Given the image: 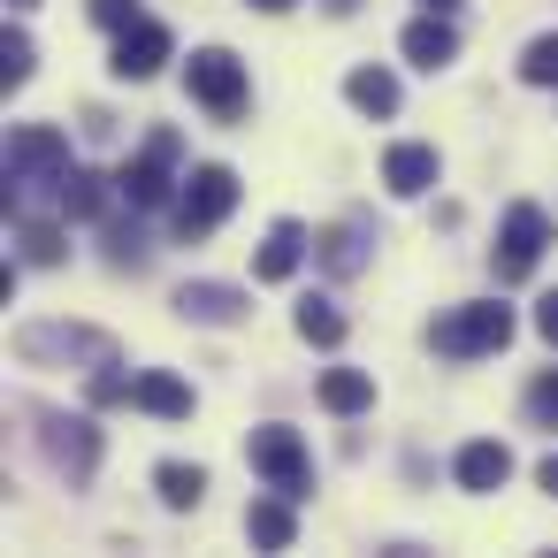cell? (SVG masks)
I'll return each instance as SVG.
<instances>
[{"label":"cell","instance_id":"1","mask_svg":"<svg viewBox=\"0 0 558 558\" xmlns=\"http://www.w3.org/2000/svg\"><path fill=\"white\" fill-rule=\"evenodd\" d=\"M62 184H70V138H62V131H47V123L9 131V207L24 215L39 192H54V199H62Z\"/></svg>","mask_w":558,"mask_h":558},{"label":"cell","instance_id":"2","mask_svg":"<svg viewBox=\"0 0 558 558\" xmlns=\"http://www.w3.org/2000/svg\"><path fill=\"white\" fill-rule=\"evenodd\" d=\"M428 344L444 352V360H482V352H505L512 344V306H451L436 329H428Z\"/></svg>","mask_w":558,"mask_h":558},{"label":"cell","instance_id":"3","mask_svg":"<svg viewBox=\"0 0 558 558\" xmlns=\"http://www.w3.org/2000/svg\"><path fill=\"white\" fill-rule=\"evenodd\" d=\"M543 245H550V215H543L535 199L505 207V222H497V245H489V268H497V283H520V276H535Z\"/></svg>","mask_w":558,"mask_h":558},{"label":"cell","instance_id":"4","mask_svg":"<svg viewBox=\"0 0 558 558\" xmlns=\"http://www.w3.org/2000/svg\"><path fill=\"white\" fill-rule=\"evenodd\" d=\"M24 360H85V367H116V337L108 329H85V322H32L16 337Z\"/></svg>","mask_w":558,"mask_h":558},{"label":"cell","instance_id":"5","mask_svg":"<svg viewBox=\"0 0 558 558\" xmlns=\"http://www.w3.org/2000/svg\"><path fill=\"white\" fill-rule=\"evenodd\" d=\"M230 207H238V177H230L222 161H207V169H192V177H184L177 230H184V238H207V230H222V222H230Z\"/></svg>","mask_w":558,"mask_h":558},{"label":"cell","instance_id":"6","mask_svg":"<svg viewBox=\"0 0 558 558\" xmlns=\"http://www.w3.org/2000/svg\"><path fill=\"white\" fill-rule=\"evenodd\" d=\"M184 77H192V100H199L207 116H222V123H230V116L245 108V62H238L230 47H199Z\"/></svg>","mask_w":558,"mask_h":558},{"label":"cell","instance_id":"7","mask_svg":"<svg viewBox=\"0 0 558 558\" xmlns=\"http://www.w3.org/2000/svg\"><path fill=\"white\" fill-rule=\"evenodd\" d=\"M245 459H253V466L268 474V489H283V497H306V489H314V459H306V444H299L291 428H253Z\"/></svg>","mask_w":558,"mask_h":558},{"label":"cell","instance_id":"8","mask_svg":"<svg viewBox=\"0 0 558 558\" xmlns=\"http://www.w3.org/2000/svg\"><path fill=\"white\" fill-rule=\"evenodd\" d=\"M39 451H47L70 482H85V474L100 466V428H93L85 413H39Z\"/></svg>","mask_w":558,"mask_h":558},{"label":"cell","instance_id":"9","mask_svg":"<svg viewBox=\"0 0 558 558\" xmlns=\"http://www.w3.org/2000/svg\"><path fill=\"white\" fill-rule=\"evenodd\" d=\"M116 184H123V199H131V207H161V199H169V184H177V131H154V138H146V154H138Z\"/></svg>","mask_w":558,"mask_h":558},{"label":"cell","instance_id":"10","mask_svg":"<svg viewBox=\"0 0 558 558\" xmlns=\"http://www.w3.org/2000/svg\"><path fill=\"white\" fill-rule=\"evenodd\" d=\"M398 54H405L413 70H451V62H459V32H451V16H436V9H421V16L405 24V39H398Z\"/></svg>","mask_w":558,"mask_h":558},{"label":"cell","instance_id":"11","mask_svg":"<svg viewBox=\"0 0 558 558\" xmlns=\"http://www.w3.org/2000/svg\"><path fill=\"white\" fill-rule=\"evenodd\" d=\"M169 47H177V39H169V32H161L154 16H138L131 32H116V62H108V70L138 85V77H154V70L169 62Z\"/></svg>","mask_w":558,"mask_h":558},{"label":"cell","instance_id":"12","mask_svg":"<svg viewBox=\"0 0 558 558\" xmlns=\"http://www.w3.org/2000/svg\"><path fill=\"white\" fill-rule=\"evenodd\" d=\"M177 314L184 322H207V329H230L245 314V291H230V283H184L177 291Z\"/></svg>","mask_w":558,"mask_h":558},{"label":"cell","instance_id":"13","mask_svg":"<svg viewBox=\"0 0 558 558\" xmlns=\"http://www.w3.org/2000/svg\"><path fill=\"white\" fill-rule=\"evenodd\" d=\"M383 184H390L398 199H421V192L436 184V146H390V154H383Z\"/></svg>","mask_w":558,"mask_h":558},{"label":"cell","instance_id":"14","mask_svg":"<svg viewBox=\"0 0 558 558\" xmlns=\"http://www.w3.org/2000/svg\"><path fill=\"white\" fill-rule=\"evenodd\" d=\"M131 405H146V413H161V421H184L192 413V383H177V375H161V367H146V375H131V390H123Z\"/></svg>","mask_w":558,"mask_h":558},{"label":"cell","instance_id":"15","mask_svg":"<svg viewBox=\"0 0 558 558\" xmlns=\"http://www.w3.org/2000/svg\"><path fill=\"white\" fill-rule=\"evenodd\" d=\"M451 474H459V489H505V482H512V451L482 436V444H466V451L451 459Z\"/></svg>","mask_w":558,"mask_h":558},{"label":"cell","instance_id":"16","mask_svg":"<svg viewBox=\"0 0 558 558\" xmlns=\"http://www.w3.org/2000/svg\"><path fill=\"white\" fill-rule=\"evenodd\" d=\"M116 192H123L116 177H100V169H70V184H62V215H70V222H100Z\"/></svg>","mask_w":558,"mask_h":558},{"label":"cell","instance_id":"17","mask_svg":"<svg viewBox=\"0 0 558 558\" xmlns=\"http://www.w3.org/2000/svg\"><path fill=\"white\" fill-rule=\"evenodd\" d=\"M299 260H306V230H299V222H276L268 245H260V260H253V276H260V283H291Z\"/></svg>","mask_w":558,"mask_h":558},{"label":"cell","instance_id":"18","mask_svg":"<svg viewBox=\"0 0 558 558\" xmlns=\"http://www.w3.org/2000/svg\"><path fill=\"white\" fill-rule=\"evenodd\" d=\"M245 535H253L260 550H291V535H299V520H291V497L276 489L268 505H253V512H245Z\"/></svg>","mask_w":558,"mask_h":558},{"label":"cell","instance_id":"19","mask_svg":"<svg viewBox=\"0 0 558 558\" xmlns=\"http://www.w3.org/2000/svg\"><path fill=\"white\" fill-rule=\"evenodd\" d=\"M344 100H352L360 116H398V77H390V70H352V77H344Z\"/></svg>","mask_w":558,"mask_h":558},{"label":"cell","instance_id":"20","mask_svg":"<svg viewBox=\"0 0 558 558\" xmlns=\"http://www.w3.org/2000/svg\"><path fill=\"white\" fill-rule=\"evenodd\" d=\"M322 405H329V413H367V405H375V375L329 367V375H322Z\"/></svg>","mask_w":558,"mask_h":558},{"label":"cell","instance_id":"21","mask_svg":"<svg viewBox=\"0 0 558 558\" xmlns=\"http://www.w3.org/2000/svg\"><path fill=\"white\" fill-rule=\"evenodd\" d=\"M154 489H161V505H169V512H192V505L207 497V474H199V466H184V459H161V466H154Z\"/></svg>","mask_w":558,"mask_h":558},{"label":"cell","instance_id":"22","mask_svg":"<svg viewBox=\"0 0 558 558\" xmlns=\"http://www.w3.org/2000/svg\"><path fill=\"white\" fill-rule=\"evenodd\" d=\"M360 260H367V230H360V222L322 230V268H329V276H360Z\"/></svg>","mask_w":558,"mask_h":558},{"label":"cell","instance_id":"23","mask_svg":"<svg viewBox=\"0 0 558 558\" xmlns=\"http://www.w3.org/2000/svg\"><path fill=\"white\" fill-rule=\"evenodd\" d=\"M299 337L329 352V344H344V314H337L329 299H299Z\"/></svg>","mask_w":558,"mask_h":558},{"label":"cell","instance_id":"24","mask_svg":"<svg viewBox=\"0 0 558 558\" xmlns=\"http://www.w3.org/2000/svg\"><path fill=\"white\" fill-rule=\"evenodd\" d=\"M16 230H24V260H39V268H54V260H62V230H54V222L16 215Z\"/></svg>","mask_w":558,"mask_h":558},{"label":"cell","instance_id":"25","mask_svg":"<svg viewBox=\"0 0 558 558\" xmlns=\"http://www.w3.org/2000/svg\"><path fill=\"white\" fill-rule=\"evenodd\" d=\"M520 77H527V85H558V32L527 39V54H520Z\"/></svg>","mask_w":558,"mask_h":558},{"label":"cell","instance_id":"26","mask_svg":"<svg viewBox=\"0 0 558 558\" xmlns=\"http://www.w3.org/2000/svg\"><path fill=\"white\" fill-rule=\"evenodd\" d=\"M32 62H39V54H32V39H24V32L0 39V85H9V93H16V85H32Z\"/></svg>","mask_w":558,"mask_h":558},{"label":"cell","instance_id":"27","mask_svg":"<svg viewBox=\"0 0 558 558\" xmlns=\"http://www.w3.org/2000/svg\"><path fill=\"white\" fill-rule=\"evenodd\" d=\"M527 421H543V428H558V367H543V375L527 383Z\"/></svg>","mask_w":558,"mask_h":558},{"label":"cell","instance_id":"28","mask_svg":"<svg viewBox=\"0 0 558 558\" xmlns=\"http://www.w3.org/2000/svg\"><path fill=\"white\" fill-rule=\"evenodd\" d=\"M93 24H108V32H131V24H138V0H93Z\"/></svg>","mask_w":558,"mask_h":558},{"label":"cell","instance_id":"29","mask_svg":"<svg viewBox=\"0 0 558 558\" xmlns=\"http://www.w3.org/2000/svg\"><path fill=\"white\" fill-rule=\"evenodd\" d=\"M535 329H543V344H558V291L535 306Z\"/></svg>","mask_w":558,"mask_h":558},{"label":"cell","instance_id":"30","mask_svg":"<svg viewBox=\"0 0 558 558\" xmlns=\"http://www.w3.org/2000/svg\"><path fill=\"white\" fill-rule=\"evenodd\" d=\"M535 482H543V489H550V497H558V451H550V459H543V474H535Z\"/></svg>","mask_w":558,"mask_h":558},{"label":"cell","instance_id":"31","mask_svg":"<svg viewBox=\"0 0 558 558\" xmlns=\"http://www.w3.org/2000/svg\"><path fill=\"white\" fill-rule=\"evenodd\" d=\"M253 9H260V16H283V9H291V0H253Z\"/></svg>","mask_w":558,"mask_h":558},{"label":"cell","instance_id":"32","mask_svg":"<svg viewBox=\"0 0 558 558\" xmlns=\"http://www.w3.org/2000/svg\"><path fill=\"white\" fill-rule=\"evenodd\" d=\"M421 9H436V16H451V9H459V0H421Z\"/></svg>","mask_w":558,"mask_h":558},{"label":"cell","instance_id":"33","mask_svg":"<svg viewBox=\"0 0 558 558\" xmlns=\"http://www.w3.org/2000/svg\"><path fill=\"white\" fill-rule=\"evenodd\" d=\"M9 9H39V0H9Z\"/></svg>","mask_w":558,"mask_h":558}]
</instances>
